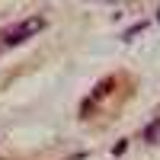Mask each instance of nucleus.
I'll list each match as a JSON object with an SVG mask.
<instances>
[{"label": "nucleus", "instance_id": "nucleus-2", "mask_svg": "<svg viewBox=\"0 0 160 160\" xmlns=\"http://www.w3.org/2000/svg\"><path fill=\"white\" fill-rule=\"evenodd\" d=\"M144 138H148V141H160V122H151L148 131H144Z\"/></svg>", "mask_w": 160, "mask_h": 160}, {"label": "nucleus", "instance_id": "nucleus-1", "mask_svg": "<svg viewBox=\"0 0 160 160\" xmlns=\"http://www.w3.org/2000/svg\"><path fill=\"white\" fill-rule=\"evenodd\" d=\"M45 29V16H29V19H22V22H16V26H10V29H3L0 32V48H16V45H22L26 38H32V35H38Z\"/></svg>", "mask_w": 160, "mask_h": 160}, {"label": "nucleus", "instance_id": "nucleus-5", "mask_svg": "<svg viewBox=\"0 0 160 160\" xmlns=\"http://www.w3.org/2000/svg\"><path fill=\"white\" fill-rule=\"evenodd\" d=\"M157 19H160V13H157Z\"/></svg>", "mask_w": 160, "mask_h": 160}, {"label": "nucleus", "instance_id": "nucleus-3", "mask_svg": "<svg viewBox=\"0 0 160 160\" xmlns=\"http://www.w3.org/2000/svg\"><path fill=\"white\" fill-rule=\"evenodd\" d=\"M148 26H151V22H138V26H135V29H131V32H125L122 38H125V42H128V38H135V35H141L144 29H148Z\"/></svg>", "mask_w": 160, "mask_h": 160}, {"label": "nucleus", "instance_id": "nucleus-4", "mask_svg": "<svg viewBox=\"0 0 160 160\" xmlns=\"http://www.w3.org/2000/svg\"><path fill=\"white\" fill-rule=\"evenodd\" d=\"M0 55H3V48H0Z\"/></svg>", "mask_w": 160, "mask_h": 160}]
</instances>
